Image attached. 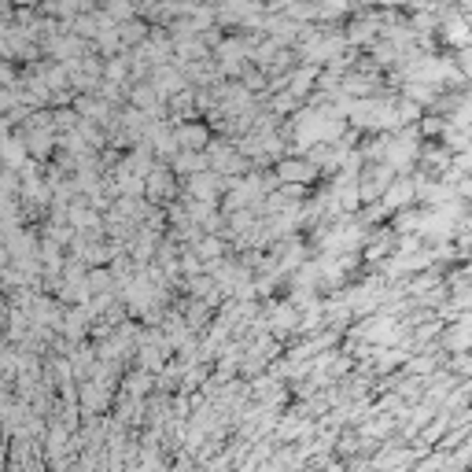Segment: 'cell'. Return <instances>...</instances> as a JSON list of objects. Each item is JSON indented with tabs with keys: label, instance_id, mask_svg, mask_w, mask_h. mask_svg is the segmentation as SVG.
<instances>
[{
	"label": "cell",
	"instance_id": "6da1fadb",
	"mask_svg": "<svg viewBox=\"0 0 472 472\" xmlns=\"http://www.w3.org/2000/svg\"><path fill=\"white\" fill-rule=\"evenodd\" d=\"M314 174H317V166L303 163V159H299V163H281V177L284 181H299V185H303V181H310Z\"/></svg>",
	"mask_w": 472,
	"mask_h": 472
},
{
	"label": "cell",
	"instance_id": "7a4b0ae2",
	"mask_svg": "<svg viewBox=\"0 0 472 472\" xmlns=\"http://www.w3.org/2000/svg\"><path fill=\"white\" fill-rule=\"evenodd\" d=\"M188 188H192V196H199V199H214V192H218V181H214L210 174H192Z\"/></svg>",
	"mask_w": 472,
	"mask_h": 472
},
{
	"label": "cell",
	"instance_id": "3957f363",
	"mask_svg": "<svg viewBox=\"0 0 472 472\" xmlns=\"http://www.w3.org/2000/svg\"><path fill=\"white\" fill-rule=\"evenodd\" d=\"M144 188L152 192V196H166V192L174 188V181H170V174H166V170H155V174L144 181Z\"/></svg>",
	"mask_w": 472,
	"mask_h": 472
},
{
	"label": "cell",
	"instance_id": "277c9868",
	"mask_svg": "<svg viewBox=\"0 0 472 472\" xmlns=\"http://www.w3.org/2000/svg\"><path fill=\"white\" fill-rule=\"evenodd\" d=\"M159 0H137V8H155Z\"/></svg>",
	"mask_w": 472,
	"mask_h": 472
}]
</instances>
